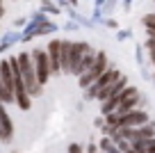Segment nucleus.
Wrapping results in <instances>:
<instances>
[{
	"label": "nucleus",
	"instance_id": "10",
	"mask_svg": "<svg viewBox=\"0 0 155 153\" xmlns=\"http://www.w3.org/2000/svg\"><path fill=\"white\" fill-rule=\"evenodd\" d=\"M94 59H96V53H94L91 48H87V53L82 55V59H80V64H78V69H75V76H80V73H82L87 66H91Z\"/></svg>",
	"mask_w": 155,
	"mask_h": 153
},
{
	"label": "nucleus",
	"instance_id": "3",
	"mask_svg": "<svg viewBox=\"0 0 155 153\" xmlns=\"http://www.w3.org/2000/svg\"><path fill=\"white\" fill-rule=\"evenodd\" d=\"M32 62H34V69H37L39 82L44 85V82L50 78V59H48V53H44V50H34V53H32Z\"/></svg>",
	"mask_w": 155,
	"mask_h": 153
},
{
	"label": "nucleus",
	"instance_id": "6",
	"mask_svg": "<svg viewBox=\"0 0 155 153\" xmlns=\"http://www.w3.org/2000/svg\"><path fill=\"white\" fill-rule=\"evenodd\" d=\"M12 135H14V124H12V119L7 117L5 107H2V100H0V139H2V142H9Z\"/></svg>",
	"mask_w": 155,
	"mask_h": 153
},
{
	"label": "nucleus",
	"instance_id": "4",
	"mask_svg": "<svg viewBox=\"0 0 155 153\" xmlns=\"http://www.w3.org/2000/svg\"><path fill=\"white\" fill-rule=\"evenodd\" d=\"M116 78H119V71H116V69H105V71L91 82V89L87 91V96H98V91H101L105 85H110L112 80H116Z\"/></svg>",
	"mask_w": 155,
	"mask_h": 153
},
{
	"label": "nucleus",
	"instance_id": "13",
	"mask_svg": "<svg viewBox=\"0 0 155 153\" xmlns=\"http://www.w3.org/2000/svg\"><path fill=\"white\" fill-rule=\"evenodd\" d=\"M146 48H148V50H155V37H148V41H146Z\"/></svg>",
	"mask_w": 155,
	"mask_h": 153
},
{
	"label": "nucleus",
	"instance_id": "12",
	"mask_svg": "<svg viewBox=\"0 0 155 153\" xmlns=\"http://www.w3.org/2000/svg\"><path fill=\"white\" fill-rule=\"evenodd\" d=\"M0 100H2V103H12V100H14V96L7 94L5 85H2V76H0Z\"/></svg>",
	"mask_w": 155,
	"mask_h": 153
},
{
	"label": "nucleus",
	"instance_id": "1",
	"mask_svg": "<svg viewBox=\"0 0 155 153\" xmlns=\"http://www.w3.org/2000/svg\"><path fill=\"white\" fill-rule=\"evenodd\" d=\"M18 71L23 76V82H25V89L30 91V96H37L41 94V82L37 78V69H34V62L28 53H23L18 57Z\"/></svg>",
	"mask_w": 155,
	"mask_h": 153
},
{
	"label": "nucleus",
	"instance_id": "9",
	"mask_svg": "<svg viewBox=\"0 0 155 153\" xmlns=\"http://www.w3.org/2000/svg\"><path fill=\"white\" fill-rule=\"evenodd\" d=\"M59 64L64 73H71V41H62L59 46Z\"/></svg>",
	"mask_w": 155,
	"mask_h": 153
},
{
	"label": "nucleus",
	"instance_id": "5",
	"mask_svg": "<svg viewBox=\"0 0 155 153\" xmlns=\"http://www.w3.org/2000/svg\"><path fill=\"white\" fill-rule=\"evenodd\" d=\"M148 121V114L146 112H141V110H130V112H126V114H121V119H119V124L121 126H141V124H146Z\"/></svg>",
	"mask_w": 155,
	"mask_h": 153
},
{
	"label": "nucleus",
	"instance_id": "16",
	"mask_svg": "<svg viewBox=\"0 0 155 153\" xmlns=\"http://www.w3.org/2000/svg\"><path fill=\"white\" fill-rule=\"evenodd\" d=\"M2 14H5V12H2V5H0V16H2Z\"/></svg>",
	"mask_w": 155,
	"mask_h": 153
},
{
	"label": "nucleus",
	"instance_id": "14",
	"mask_svg": "<svg viewBox=\"0 0 155 153\" xmlns=\"http://www.w3.org/2000/svg\"><path fill=\"white\" fill-rule=\"evenodd\" d=\"M101 146H103V148H107V151H114V146H112V144H107V139H103Z\"/></svg>",
	"mask_w": 155,
	"mask_h": 153
},
{
	"label": "nucleus",
	"instance_id": "7",
	"mask_svg": "<svg viewBox=\"0 0 155 153\" xmlns=\"http://www.w3.org/2000/svg\"><path fill=\"white\" fill-rule=\"evenodd\" d=\"M59 46H62V41H50L48 46V59H50V73H59L62 71V64H59Z\"/></svg>",
	"mask_w": 155,
	"mask_h": 153
},
{
	"label": "nucleus",
	"instance_id": "2",
	"mask_svg": "<svg viewBox=\"0 0 155 153\" xmlns=\"http://www.w3.org/2000/svg\"><path fill=\"white\" fill-rule=\"evenodd\" d=\"M105 66H107V57H105V53H96V59L91 62V66H87L82 73H80V87L91 85V82L96 80V78L101 76L103 71H105Z\"/></svg>",
	"mask_w": 155,
	"mask_h": 153
},
{
	"label": "nucleus",
	"instance_id": "11",
	"mask_svg": "<svg viewBox=\"0 0 155 153\" xmlns=\"http://www.w3.org/2000/svg\"><path fill=\"white\" fill-rule=\"evenodd\" d=\"M141 23L146 25V34H148V37H155V14L144 16V21H141Z\"/></svg>",
	"mask_w": 155,
	"mask_h": 153
},
{
	"label": "nucleus",
	"instance_id": "8",
	"mask_svg": "<svg viewBox=\"0 0 155 153\" xmlns=\"http://www.w3.org/2000/svg\"><path fill=\"white\" fill-rule=\"evenodd\" d=\"M87 43L84 41H75V43H71V73H75V69H78V64H80V59H82V55L87 53Z\"/></svg>",
	"mask_w": 155,
	"mask_h": 153
},
{
	"label": "nucleus",
	"instance_id": "15",
	"mask_svg": "<svg viewBox=\"0 0 155 153\" xmlns=\"http://www.w3.org/2000/svg\"><path fill=\"white\" fill-rule=\"evenodd\" d=\"M150 59H153V64H155V50H150Z\"/></svg>",
	"mask_w": 155,
	"mask_h": 153
}]
</instances>
